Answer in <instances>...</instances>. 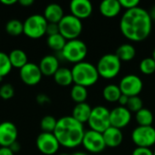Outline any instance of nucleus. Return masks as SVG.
<instances>
[{
  "label": "nucleus",
  "instance_id": "nucleus-36",
  "mask_svg": "<svg viewBox=\"0 0 155 155\" xmlns=\"http://www.w3.org/2000/svg\"><path fill=\"white\" fill-rule=\"evenodd\" d=\"M132 155H153V151L151 150V148H143V147H136Z\"/></svg>",
  "mask_w": 155,
  "mask_h": 155
},
{
  "label": "nucleus",
  "instance_id": "nucleus-41",
  "mask_svg": "<svg viewBox=\"0 0 155 155\" xmlns=\"http://www.w3.org/2000/svg\"><path fill=\"white\" fill-rule=\"evenodd\" d=\"M10 149H11V151L14 153H18L19 151H20V149H21V146H20V143L16 141V142H15L10 147H9Z\"/></svg>",
  "mask_w": 155,
  "mask_h": 155
},
{
  "label": "nucleus",
  "instance_id": "nucleus-1",
  "mask_svg": "<svg viewBox=\"0 0 155 155\" xmlns=\"http://www.w3.org/2000/svg\"><path fill=\"white\" fill-rule=\"evenodd\" d=\"M119 26L125 38L133 42H142L151 35L153 20L147 10L138 6L125 10L120 19Z\"/></svg>",
  "mask_w": 155,
  "mask_h": 155
},
{
  "label": "nucleus",
  "instance_id": "nucleus-23",
  "mask_svg": "<svg viewBox=\"0 0 155 155\" xmlns=\"http://www.w3.org/2000/svg\"><path fill=\"white\" fill-rule=\"evenodd\" d=\"M115 54L121 62H130L136 55V49L131 44H123L115 51Z\"/></svg>",
  "mask_w": 155,
  "mask_h": 155
},
{
  "label": "nucleus",
  "instance_id": "nucleus-43",
  "mask_svg": "<svg viewBox=\"0 0 155 155\" xmlns=\"http://www.w3.org/2000/svg\"><path fill=\"white\" fill-rule=\"evenodd\" d=\"M17 1L16 0H1V4L5 5H12L14 4H15Z\"/></svg>",
  "mask_w": 155,
  "mask_h": 155
},
{
  "label": "nucleus",
  "instance_id": "nucleus-37",
  "mask_svg": "<svg viewBox=\"0 0 155 155\" xmlns=\"http://www.w3.org/2000/svg\"><path fill=\"white\" fill-rule=\"evenodd\" d=\"M59 34V26L58 24H54V23H48L47 27H46V35H54Z\"/></svg>",
  "mask_w": 155,
  "mask_h": 155
},
{
  "label": "nucleus",
  "instance_id": "nucleus-29",
  "mask_svg": "<svg viewBox=\"0 0 155 155\" xmlns=\"http://www.w3.org/2000/svg\"><path fill=\"white\" fill-rule=\"evenodd\" d=\"M5 31L11 36H18L24 34V24L18 19H11L5 25Z\"/></svg>",
  "mask_w": 155,
  "mask_h": 155
},
{
  "label": "nucleus",
  "instance_id": "nucleus-3",
  "mask_svg": "<svg viewBox=\"0 0 155 155\" xmlns=\"http://www.w3.org/2000/svg\"><path fill=\"white\" fill-rule=\"evenodd\" d=\"M71 70L74 84L82 85L86 88L95 84L100 77L96 65L89 62L84 61L75 64Z\"/></svg>",
  "mask_w": 155,
  "mask_h": 155
},
{
  "label": "nucleus",
  "instance_id": "nucleus-11",
  "mask_svg": "<svg viewBox=\"0 0 155 155\" xmlns=\"http://www.w3.org/2000/svg\"><path fill=\"white\" fill-rule=\"evenodd\" d=\"M82 144L84 148L91 153H100L106 148L103 134L91 129L85 130Z\"/></svg>",
  "mask_w": 155,
  "mask_h": 155
},
{
  "label": "nucleus",
  "instance_id": "nucleus-47",
  "mask_svg": "<svg viewBox=\"0 0 155 155\" xmlns=\"http://www.w3.org/2000/svg\"><path fill=\"white\" fill-rule=\"evenodd\" d=\"M59 155H69V154H67V153H61V154H59Z\"/></svg>",
  "mask_w": 155,
  "mask_h": 155
},
{
  "label": "nucleus",
  "instance_id": "nucleus-45",
  "mask_svg": "<svg viewBox=\"0 0 155 155\" xmlns=\"http://www.w3.org/2000/svg\"><path fill=\"white\" fill-rule=\"evenodd\" d=\"M72 155H88L86 153H84V152H75Z\"/></svg>",
  "mask_w": 155,
  "mask_h": 155
},
{
  "label": "nucleus",
  "instance_id": "nucleus-31",
  "mask_svg": "<svg viewBox=\"0 0 155 155\" xmlns=\"http://www.w3.org/2000/svg\"><path fill=\"white\" fill-rule=\"evenodd\" d=\"M57 120L52 115H45L40 122V127L43 133H54L56 127Z\"/></svg>",
  "mask_w": 155,
  "mask_h": 155
},
{
  "label": "nucleus",
  "instance_id": "nucleus-30",
  "mask_svg": "<svg viewBox=\"0 0 155 155\" xmlns=\"http://www.w3.org/2000/svg\"><path fill=\"white\" fill-rule=\"evenodd\" d=\"M13 66L11 64L9 56L7 54L0 51V77L4 78L12 70Z\"/></svg>",
  "mask_w": 155,
  "mask_h": 155
},
{
  "label": "nucleus",
  "instance_id": "nucleus-33",
  "mask_svg": "<svg viewBox=\"0 0 155 155\" xmlns=\"http://www.w3.org/2000/svg\"><path fill=\"white\" fill-rule=\"evenodd\" d=\"M126 107L131 113H135L136 114L138 111H140L141 109L143 108V100L139 96L129 97V101H128V104H127Z\"/></svg>",
  "mask_w": 155,
  "mask_h": 155
},
{
  "label": "nucleus",
  "instance_id": "nucleus-39",
  "mask_svg": "<svg viewBox=\"0 0 155 155\" xmlns=\"http://www.w3.org/2000/svg\"><path fill=\"white\" fill-rule=\"evenodd\" d=\"M128 101H129V97L124 95V94H122L118 100V103L120 104V106H124V107H126L127 104H128Z\"/></svg>",
  "mask_w": 155,
  "mask_h": 155
},
{
  "label": "nucleus",
  "instance_id": "nucleus-21",
  "mask_svg": "<svg viewBox=\"0 0 155 155\" xmlns=\"http://www.w3.org/2000/svg\"><path fill=\"white\" fill-rule=\"evenodd\" d=\"M92 107L87 103H81L76 104L73 109L72 112V117L74 118L76 121H78L81 124H85L88 122L91 113H92Z\"/></svg>",
  "mask_w": 155,
  "mask_h": 155
},
{
  "label": "nucleus",
  "instance_id": "nucleus-46",
  "mask_svg": "<svg viewBox=\"0 0 155 155\" xmlns=\"http://www.w3.org/2000/svg\"><path fill=\"white\" fill-rule=\"evenodd\" d=\"M152 57L153 58V60L155 61V47L154 49H153V55H152Z\"/></svg>",
  "mask_w": 155,
  "mask_h": 155
},
{
  "label": "nucleus",
  "instance_id": "nucleus-8",
  "mask_svg": "<svg viewBox=\"0 0 155 155\" xmlns=\"http://www.w3.org/2000/svg\"><path fill=\"white\" fill-rule=\"evenodd\" d=\"M59 33L67 40L77 39L83 31V23L80 19L73 15H64L58 23Z\"/></svg>",
  "mask_w": 155,
  "mask_h": 155
},
{
  "label": "nucleus",
  "instance_id": "nucleus-27",
  "mask_svg": "<svg viewBox=\"0 0 155 155\" xmlns=\"http://www.w3.org/2000/svg\"><path fill=\"white\" fill-rule=\"evenodd\" d=\"M66 42H67V40L60 33L54 35H49V36H47V39H46L48 47L51 48L52 50L57 51V52H61L64 49Z\"/></svg>",
  "mask_w": 155,
  "mask_h": 155
},
{
  "label": "nucleus",
  "instance_id": "nucleus-25",
  "mask_svg": "<svg viewBox=\"0 0 155 155\" xmlns=\"http://www.w3.org/2000/svg\"><path fill=\"white\" fill-rule=\"evenodd\" d=\"M122 95V92L119 88V85L114 84H110L104 86L103 89V97L105 101L109 103H116L118 102L120 96Z\"/></svg>",
  "mask_w": 155,
  "mask_h": 155
},
{
  "label": "nucleus",
  "instance_id": "nucleus-2",
  "mask_svg": "<svg viewBox=\"0 0 155 155\" xmlns=\"http://www.w3.org/2000/svg\"><path fill=\"white\" fill-rule=\"evenodd\" d=\"M85 130L84 124L72 116H64L57 120L54 134L60 145L73 149L82 144Z\"/></svg>",
  "mask_w": 155,
  "mask_h": 155
},
{
  "label": "nucleus",
  "instance_id": "nucleus-16",
  "mask_svg": "<svg viewBox=\"0 0 155 155\" xmlns=\"http://www.w3.org/2000/svg\"><path fill=\"white\" fill-rule=\"evenodd\" d=\"M93 9V5L89 0H73L70 3L71 15L80 20L90 17Z\"/></svg>",
  "mask_w": 155,
  "mask_h": 155
},
{
  "label": "nucleus",
  "instance_id": "nucleus-14",
  "mask_svg": "<svg viewBox=\"0 0 155 155\" xmlns=\"http://www.w3.org/2000/svg\"><path fill=\"white\" fill-rule=\"evenodd\" d=\"M20 78L27 85H35L40 83L42 79V72L38 64L34 63H27L20 69Z\"/></svg>",
  "mask_w": 155,
  "mask_h": 155
},
{
  "label": "nucleus",
  "instance_id": "nucleus-4",
  "mask_svg": "<svg viewBox=\"0 0 155 155\" xmlns=\"http://www.w3.org/2000/svg\"><path fill=\"white\" fill-rule=\"evenodd\" d=\"M96 68L100 77L107 80L114 79L121 71L122 62L115 54H106L99 59Z\"/></svg>",
  "mask_w": 155,
  "mask_h": 155
},
{
  "label": "nucleus",
  "instance_id": "nucleus-13",
  "mask_svg": "<svg viewBox=\"0 0 155 155\" xmlns=\"http://www.w3.org/2000/svg\"><path fill=\"white\" fill-rule=\"evenodd\" d=\"M132 121V113L124 106H116L110 111V123L111 126L123 129L129 125Z\"/></svg>",
  "mask_w": 155,
  "mask_h": 155
},
{
  "label": "nucleus",
  "instance_id": "nucleus-10",
  "mask_svg": "<svg viewBox=\"0 0 155 155\" xmlns=\"http://www.w3.org/2000/svg\"><path fill=\"white\" fill-rule=\"evenodd\" d=\"M119 88L122 92V94H124L128 97L139 96L143 91V83L138 75L129 74L121 79L119 83Z\"/></svg>",
  "mask_w": 155,
  "mask_h": 155
},
{
  "label": "nucleus",
  "instance_id": "nucleus-12",
  "mask_svg": "<svg viewBox=\"0 0 155 155\" xmlns=\"http://www.w3.org/2000/svg\"><path fill=\"white\" fill-rule=\"evenodd\" d=\"M36 146L43 154L53 155L58 152L61 145L54 133L42 132L36 138Z\"/></svg>",
  "mask_w": 155,
  "mask_h": 155
},
{
  "label": "nucleus",
  "instance_id": "nucleus-19",
  "mask_svg": "<svg viewBox=\"0 0 155 155\" xmlns=\"http://www.w3.org/2000/svg\"><path fill=\"white\" fill-rule=\"evenodd\" d=\"M122 10L119 0H104L99 5L101 15L107 18L116 17Z\"/></svg>",
  "mask_w": 155,
  "mask_h": 155
},
{
  "label": "nucleus",
  "instance_id": "nucleus-38",
  "mask_svg": "<svg viewBox=\"0 0 155 155\" xmlns=\"http://www.w3.org/2000/svg\"><path fill=\"white\" fill-rule=\"evenodd\" d=\"M36 101L40 105H45L51 103V99L45 94H39L36 96Z\"/></svg>",
  "mask_w": 155,
  "mask_h": 155
},
{
  "label": "nucleus",
  "instance_id": "nucleus-22",
  "mask_svg": "<svg viewBox=\"0 0 155 155\" xmlns=\"http://www.w3.org/2000/svg\"><path fill=\"white\" fill-rule=\"evenodd\" d=\"M54 82L61 86H68L74 83L72 70L67 67H60L54 74Z\"/></svg>",
  "mask_w": 155,
  "mask_h": 155
},
{
  "label": "nucleus",
  "instance_id": "nucleus-35",
  "mask_svg": "<svg viewBox=\"0 0 155 155\" xmlns=\"http://www.w3.org/2000/svg\"><path fill=\"white\" fill-rule=\"evenodd\" d=\"M122 8H125L126 10H130L135 7H138L140 5L139 0H119Z\"/></svg>",
  "mask_w": 155,
  "mask_h": 155
},
{
  "label": "nucleus",
  "instance_id": "nucleus-48",
  "mask_svg": "<svg viewBox=\"0 0 155 155\" xmlns=\"http://www.w3.org/2000/svg\"><path fill=\"white\" fill-rule=\"evenodd\" d=\"M153 155H155V150H154V151H153Z\"/></svg>",
  "mask_w": 155,
  "mask_h": 155
},
{
  "label": "nucleus",
  "instance_id": "nucleus-20",
  "mask_svg": "<svg viewBox=\"0 0 155 155\" xmlns=\"http://www.w3.org/2000/svg\"><path fill=\"white\" fill-rule=\"evenodd\" d=\"M45 18L48 23H54V24H58L62 18L64 16L63 7L55 3H52L46 5L44 11Z\"/></svg>",
  "mask_w": 155,
  "mask_h": 155
},
{
  "label": "nucleus",
  "instance_id": "nucleus-9",
  "mask_svg": "<svg viewBox=\"0 0 155 155\" xmlns=\"http://www.w3.org/2000/svg\"><path fill=\"white\" fill-rule=\"evenodd\" d=\"M131 137L136 147L151 148L155 145V128L153 126H137L132 132Z\"/></svg>",
  "mask_w": 155,
  "mask_h": 155
},
{
  "label": "nucleus",
  "instance_id": "nucleus-6",
  "mask_svg": "<svg viewBox=\"0 0 155 155\" xmlns=\"http://www.w3.org/2000/svg\"><path fill=\"white\" fill-rule=\"evenodd\" d=\"M24 24V34L32 39L41 38L46 35V27L48 22L43 15L35 14L28 16Z\"/></svg>",
  "mask_w": 155,
  "mask_h": 155
},
{
  "label": "nucleus",
  "instance_id": "nucleus-7",
  "mask_svg": "<svg viewBox=\"0 0 155 155\" xmlns=\"http://www.w3.org/2000/svg\"><path fill=\"white\" fill-rule=\"evenodd\" d=\"M87 124L91 130L103 134L111 126L110 110L104 105L94 107Z\"/></svg>",
  "mask_w": 155,
  "mask_h": 155
},
{
  "label": "nucleus",
  "instance_id": "nucleus-32",
  "mask_svg": "<svg viewBox=\"0 0 155 155\" xmlns=\"http://www.w3.org/2000/svg\"><path fill=\"white\" fill-rule=\"evenodd\" d=\"M140 71L146 75L153 74L155 72V61L153 57H145L139 64Z\"/></svg>",
  "mask_w": 155,
  "mask_h": 155
},
{
  "label": "nucleus",
  "instance_id": "nucleus-44",
  "mask_svg": "<svg viewBox=\"0 0 155 155\" xmlns=\"http://www.w3.org/2000/svg\"><path fill=\"white\" fill-rule=\"evenodd\" d=\"M149 14H150V16H151L152 20H155V5H153L152 6V8H151V10H150Z\"/></svg>",
  "mask_w": 155,
  "mask_h": 155
},
{
  "label": "nucleus",
  "instance_id": "nucleus-18",
  "mask_svg": "<svg viewBox=\"0 0 155 155\" xmlns=\"http://www.w3.org/2000/svg\"><path fill=\"white\" fill-rule=\"evenodd\" d=\"M38 65L42 74L45 76H54L56 71L60 68L58 58L53 54H47L44 56Z\"/></svg>",
  "mask_w": 155,
  "mask_h": 155
},
{
  "label": "nucleus",
  "instance_id": "nucleus-17",
  "mask_svg": "<svg viewBox=\"0 0 155 155\" xmlns=\"http://www.w3.org/2000/svg\"><path fill=\"white\" fill-rule=\"evenodd\" d=\"M103 137L106 147L117 148L119 147L124 140V134L121 129L110 126L107 130L103 133Z\"/></svg>",
  "mask_w": 155,
  "mask_h": 155
},
{
  "label": "nucleus",
  "instance_id": "nucleus-34",
  "mask_svg": "<svg viewBox=\"0 0 155 155\" xmlns=\"http://www.w3.org/2000/svg\"><path fill=\"white\" fill-rule=\"evenodd\" d=\"M15 95V89L11 84H5L0 87V97L4 100H9Z\"/></svg>",
  "mask_w": 155,
  "mask_h": 155
},
{
  "label": "nucleus",
  "instance_id": "nucleus-40",
  "mask_svg": "<svg viewBox=\"0 0 155 155\" xmlns=\"http://www.w3.org/2000/svg\"><path fill=\"white\" fill-rule=\"evenodd\" d=\"M0 155H15L9 147H0Z\"/></svg>",
  "mask_w": 155,
  "mask_h": 155
},
{
  "label": "nucleus",
  "instance_id": "nucleus-28",
  "mask_svg": "<svg viewBox=\"0 0 155 155\" xmlns=\"http://www.w3.org/2000/svg\"><path fill=\"white\" fill-rule=\"evenodd\" d=\"M70 94L72 100L75 104H81V103H85L88 97V91L86 87L78 84H74L71 89Z\"/></svg>",
  "mask_w": 155,
  "mask_h": 155
},
{
  "label": "nucleus",
  "instance_id": "nucleus-24",
  "mask_svg": "<svg viewBox=\"0 0 155 155\" xmlns=\"http://www.w3.org/2000/svg\"><path fill=\"white\" fill-rule=\"evenodd\" d=\"M11 64L15 68L21 69L28 63L27 54L22 49H14L8 54Z\"/></svg>",
  "mask_w": 155,
  "mask_h": 155
},
{
  "label": "nucleus",
  "instance_id": "nucleus-26",
  "mask_svg": "<svg viewBox=\"0 0 155 155\" xmlns=\"http://www.w3.org/2000/svg\"><path fill=\"white\" fill-rule=\"evenodd\" d=\"M135 121L138 126H153L154 117L153 114L148 108H143L135 114Z\"/></svg>",
  "mask_w": 155,
  "mask_h": 155
},
{
  "label": "nucleus",
  "instance_id": "nucleus-15",
  "mask_svg": "<svg viewBox=\"0 0 155 155\" xmlns=\"http://www.w3.org/2000/svg\"><path fill=\"white\" fill-rule=\"evenodd\" d=\"M18 135L17 128L12 122L0 124V147H10L16 142Z\"/></svg>",
  "mask_w": 155,
  "mask_h": 155
},
{
  "label": "nucleus",
  "instance_id": "nucleus-42",
  "mask_svg": "<svg viewBox=\"0 0 155 155\" xmlns=\"http://www.w3.org/2000/svg\"><path fill=\"white\" fill-rule=\"evenodd\" d=\"M22 6H30V5H32L33 4H34V1L33 0H19V1H17Z\"/></svg>",
  "mask_w": 155,
  "mask_h": 155
},
{
  "label": "nucleus",
  "instance_id": "nucleus-5",
  "mask_svg": "<svg viewBox=\"0 0 155 155\" xmlns=\"http://www.w3.org/2000/svg\"><path fill=\"white\" fill-rule=\"evenodd\" d=\"M87 52L88 49L85 43L77 38L67 41L64 49L60 53L65 61L75 64L84 62L87 55Z\"/></svg>",
  "mask_w": 155,
  "mask_h": 155
}]
</instances>
